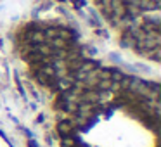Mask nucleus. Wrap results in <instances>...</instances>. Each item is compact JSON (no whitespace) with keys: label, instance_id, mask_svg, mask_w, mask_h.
Instances as JSON below:
<instances>
[{"label":"nucleus","instance_id":"obj_1","mask_svg":"<svg viewBox=\"0 0 161 147\" xmlns=\"http://www.w3.org/2000/svg\"><path fill=\"white\" fill-rule=\"evenodd\" d=\"M59 133H61V137L63 139H68V137H73L75 135V132H76V123L75 121H71V120H64V121H61L59 123Z\"/></svg>","mask_w":161,"mask_h":147}]
</instances>
